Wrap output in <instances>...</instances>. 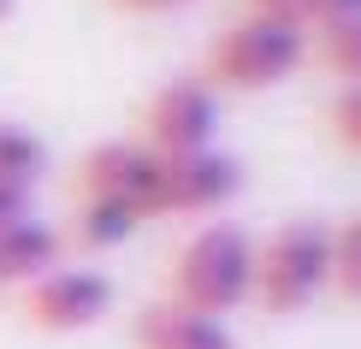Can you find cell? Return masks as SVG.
I'll list each match as a JSON object with an SVG mask.
<instances>
[{"instance_id": "6da1fadb", "label": "cell", "mask_w": 361, "mask_h": 349, "mask_svg": "<svg viewBox=\"0 0 361 349\" xmlns=\"http://www.w3.org/2000/svg\"><path fill=\"white\" fill-rule=\"evenodd\" d=\"M172 302L225 320L231 308L255 302V237L237 225H202L172 255Z\"/></svg>"}, {"instance_id": "7a4b0ae2", "label": "cell", "mask_w": 361, "mask_h": 349, "mask_svg": "<svg viewBox=\"0 0 361 349\" xmlns=\"http://www.w3.org/2000/svg\"><path fill=\"white\" fill-rule=\"evenodd\" d=\"M308 59V24L290 18H261V12H243L237 24H225L207 48L202 83L214 89H273L284 83L296 66Z\"/></svg>"}, {"instance_id": "3957f363", "label": "cell", "mask_w": 361, "mask_h": 349, "mask_svg": "<svg viewBox=\"0 0 361 349\" xmlns=\"http://www.w3.org/2000/svg\"><path fill=\"white\" fill-rule=\"evenodd\" d=\"M332 284V231L314 219H284L255 243V302L267 314H296Z\"/></svg>"}, {"instance_id": "277c9868", "label": "cell", "mask_w": 361, "mask_h": 349, "mask_svg": "<svg viewBox=\"0 0 361 349\" xmlns=\"http://www.w3.org/2000/svg\"><path fill=\"white\" fill-rule=\"evenodd\" d=\"M18 314L42 331H89L101 314H113V278L101 267H78V261H59L42 278L24 284Z\"/></svg>"}, {"instance_id": "5b68a950", "label": "cell", "mask_w": 361, "mask_h": 349, "mask_svg": "<svg viewBox=\"0 0 361 349\" xmlns=\"http://www.w3.org/2000/svg\"><path fill=\"white\" fill-rule=\"evenodd\" d=\"M219 136V95L202 78H172L148 95L142 107V142L166 154H195V148H214Z\"/></svg>"}, {"instance_id": "8992f818", "label": "cell", "mask_w": 361, "mask_h": 349, "mask_svg": "<svg viewBox=\"0 0 361 349\" xmlns=\"http://www.w3.org/2000/svg\"><path fill=\"white\" fill-rule=\"evenodd\" d=\"M154 190H160V154L142 142V136H107L95 142L78 166V195H95V202H118L130 214H154Z\"/></svg>"}, {"instance_id": "52a82bcc", "label": "cell", "mask_w": 361, "mask_h": 349, "mask_svg": "<svg viewBox=\"0 0 361 349\" xmlns=\"http://www.w3.org/2000/svg\"><path fill=\"white\" fill-rule=\"evenodd\" d=\"M237 190H243V160L225 154V148L166 154V160H160L154 214H219Z\"/></svg>"}, {"instance_id": "ba28073f", "label": "cell", "mask_w": 361, "mask_h": 349, "mask_svg": "<svg viewBox=\"0 0 361 349\" xmlns=\"http://www.w3.org/2000/svg\"><path fill=\"white\" fill-rule=\"evenodd\" d=\"M137 349H237V338L214 314L160 296V302H148L137 314Z\"/></svg>"}, {"instance_id": "9c48e42d", "label": "cell", "mask_w": 361, "mask_h": 349, "mask_svg": "<svg viewBox=\"0 0 361 349\" xmlns=\"http://www.w3.org/2000/svg\"><path fill=\"white\" fill-rule=\"evenodd\" d=\"M48 267H59V231L48 219L24 214V219L0 225V284H30Z\"/></svg>"}, {"instance_id": "30bf717a", "label": "cell", "mask_w": 361, "mask_h": 349, "mask_svg": "<svg viewBox=\"0 0 361 349\" xmlns=\"http://www.w3.org/2000/svg\"><path fill=\"white\" fill-rule=\"evenodd\" d=\"M137 225L142 214H130L118 202H95V195H78V207H71V237L83 249H118V243L137 237Z\"/></svg>"}, {"instance_id": "8fae6325", "label": "cell", "mask_w": 361, "mask_h": 349, "mask_svg": "<svg viewBox=\"0 0 361 349\" xmlns=\"http://www.w3.org/2000/svg\"><path fill=\"white\" fill-rule=\"evenodd\" d=\"M42 172H48V142H42L36 130L12 125V118H0V184L30 195Z\"/></svg>"}, {"instance_id": "7c38bea8", "label": "cell", "mask_w": 361, "mask_h": 349, "mask_svg": "<svg viewBox=\"0 0 361 349\" xmlns=\"http://www.w3.org/2000/svg\"><path fill=\"white\" fill-rule=\"evenodd\" d=\"M332 284L350 302H361V214L332 231Z\"/></svg>"}, {"instance_id": "4fadbf2b", "label": "cell", "mask_w": 361, "mask_h": 349, "mask_svg": "<svg viewBox=\"0 0 361 349\" xmlns=\"http://www.w3.org/2000/svg\"><path fill=\"white\" fill-rule=\"evenodd\" d=\"M320 36V59L338 71V78H350V83H361V18H350V24H332V30H314Z\"/></svg>"}, {"instance_id": "5bb4252c", "label": "cell", "mask_w": 361, "mask_h": 349, "mask_svg": "<svg viewBox=\"0 0 361 349\" xmlns=\"http://www.w3.org/2000/svg\"><path fill=\"white\" fill-rule=\"evenodd\" d=\"M332 136L350 148V154H361V83H350L332 101Z\"/></svg>"}, {"instance_id": "9a60e30c", "label": "cell", "mask_w": 361, "mask_h": 349, "mask_svg": "<svg viewBox=\"0 0 361 349\" xmlns=\"http://www.w3.org/2000/svg\"><path fill=\"white\" fill-rule=\"evenodd\" d=\"M361 18V0H308V30H332Z\"/></svg>"}, {"instance_id": "2e32d148", "label": "cell", "mask_w": 361, "mask_h": 349, "mask_svg": "<svg viewBox=\"0 0 361 349\" xmlns=\"http://www.w3.org/2000/svg\"><path fill=\"white\" fill-rule=\"evenodd\" d=\"M249 12H261V18H290V24H308V0H249Z\"/></svg>"}, {"instance_id": "e0dca14e", "label": "cell", "mask_w": 361, "mask_h": 349, "mask_svg": "<svg viewBox=\"0 0 361 349\" xmlns=\"http://www.w3.org/2000/svg\"><path fill=\"white\" fill-rule=\"evenodd\" d=\"M24 214H30V195L0 184V225H12V219H24Z\"/></svg>"}, {"instance_id": "ac0fdd59", "label": "cell", "mask_w": 361, "mask_h": 349, "mask_svg": "<svg viewBox=\"0 0 361 349\" xmlns=\"http://www.w3.org/2000/svg\"><path fill=\"white\" fill-rule=\"evenodd\" d=\"M113 6H130V12H172V6H190V0H113Z\"/></svg>"}, {"instance_id": "d6986e66", "label": "cell", "mask_w": 361, "mask_h": 349, "mask_svg": "<svg viewBox=\"0 0 361 349\" xmlns=\"http://www.w3.org/2000/svg\"><path fill=\"white\" fill-rule=\"evenodd\" d=\"M12 6H18V0H0V18H6V12H12Z\"/></svg>"}]
</instances>
